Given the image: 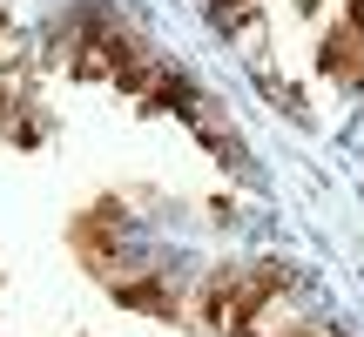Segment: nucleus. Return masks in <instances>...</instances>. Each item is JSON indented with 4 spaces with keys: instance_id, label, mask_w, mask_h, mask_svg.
Here are the masks:
<instances>
[{
    "instance_id": "1",
    "label": "nucleus",
    "mask_w": 364,
    "mask_h": 337,
    "mask_svg": "<svg viewBox=\"0 0 364 337\" xmlns=\"http://www.w3.org/2000/svg\"><path fill=\"white\" fill-rule=\"evenodd\" d=\"M68 243H75V257L88 263L95 277H115V263H122V216H115V203L81 209V216L68 223Z\"/></svg>"
},
{
    "instance_id": "2",
    "label": "nucleus",
    "mask_w": 364,
    "mask_h": 337,
    "mask_svg": "<svg viewBox=\"0 0 364 337\" xmlns=\"http://www.w3.org/2000/svg\"><path fill=\"white\" fill-rule=\"evenodd\" d=\"M317 75L338 81V88H364V34L351 21L324 27V41H317Z\"/></svg>"
},
{
    "instance_id": "3",
    "label": "nucleus",
    "mask_w": 364,
    "mask_h": 337,
    "mask_svg": "<svg viewBox=\"0 0 364 337\" xmlns=\"http://www.w3.org/2000/svg\"><path fill=\"white\" fill-rule=\"evenodd\" d=\"M108 284H115V297L129 304V311H149V317H162V324H169V317H182V290H176L162 270H142V277H108Z\"/></svg>"
},
{
    "instance_id": "4",
    "label": "nucleus",
    "mask_w": 364,
    "mask_h": 337,
    "mask_svg": "<svg viewBox=\"0 0 364 337\" xmlns=\"http://www.w3.org/2000/svg\"><path fill=\"white\" fill-rule=\"evenodd\" d=\"M209 21L223 27V34H257V0H209Z\"/></svg>"
},
{
    "instance_id": "5",
    "label": "nucleus",
    "mask_w": 364,
    "mask_h": 337,
    "mask_svg": "<svg viewBox=\"0 0 364 337\" xmlns=\"http://www.w3.org/2000/svg\"><path fill=\"white\" fill-rule=\"evenodd\" d=\"M14 48H21V41H14V27H7V14H0V61H14Z\"/></svg>"
}]
</instances>
